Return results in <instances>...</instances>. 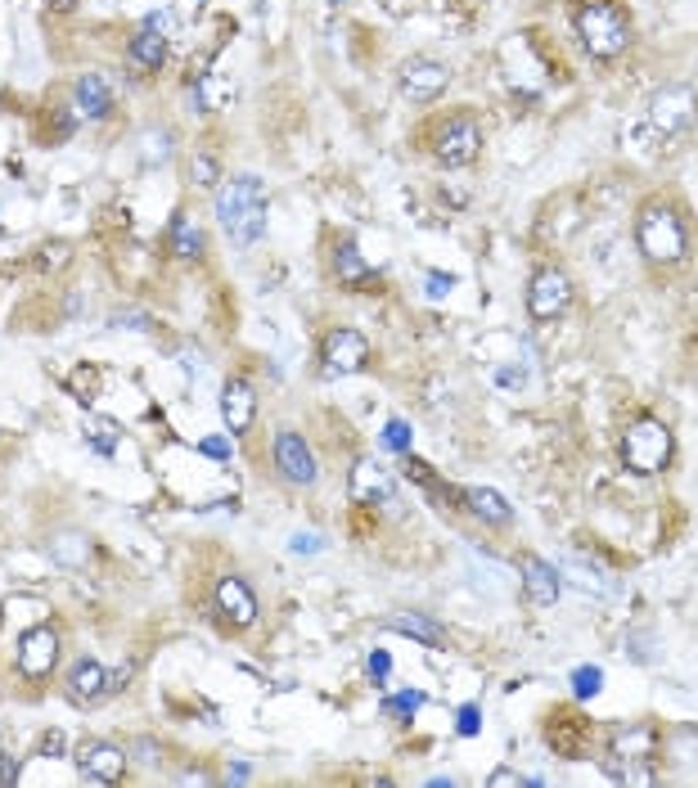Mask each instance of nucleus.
<instances>
[{
  "instance_id": "1",
  "label": "nucleus",
  "mask_w": 698,
  "mask_h": 788,
  "mask_svg": "<svg viewBox=\"0 0 698 788\" xmlns=\"http://www.w3.org/2000/svg\"><path fill=\"white\" fill-rule=\"evenodd\" d=\"M270 189L261 176H230L217 185V226L235 248H253L266 235Z\"/></svg>"
},
{
  "instance_id": "2",
  "label": "nucleus",
  "mask_w": 698,
  "mask_h": 788,
  "mask_svg": "<svg viewBox=\"0 0 698 788\" xmlns=\"http://www.w3.org/2000/svg\"><path fill=\"white\" fill-rule=\"evenodd\" d=\"M636 252L649 267H680L689 257V221L671 199H645L636 208Z\"/></svg>"
},
{
  "instance_id": "3",
  "label": "nucleus",
  "mask_w": 698,
  "mask_h": 788,
  "mask_svg": "<svg viewBox=\"0 0 698 788\" xmlns=\"http://www.w3.org/2000/svg\"><path fill=\"white\" fill-rule=\"evenodd\" d=\"M573 32L586 45V54L599 59V63L626 54V45H632V19H626V10L617 6V0H577Z\"/></svg>"
},
{
  "instance_id": "4",
  "label": "nucleus",
  "mask_w": 698,
  "mask_h": 788,
  "mask_svg": "<svg viewBox=\"0 0 698 788\" xmlns=\"http://www.w3.org/2000/svg\"><path fill=\"white\" fill-rule=\"evenodd\" d=\"M671 455H676V437L654 415H640L632 428L622 433V459H626V469L632 474L654 478V474H663L671 465Z\"/></svg>"
},
{
  "instance_id": "5",
  "label": "nucleus",
  "mask_w": 698,
  "mask_h": 788,
  "mask_svg": "<svg viewBox=\"0 0 698 788\" xmlns=\"http://www.w3.org/2000/svg\"><path fill=\"white\" fill-rule=\"evenodd\" d=\"M429 154L442 163V167H469L478 154H482V126L473 113H446L433 136H429Z\"/></svg>"
},
{
  "instance_id": "6",
  "label": "nucleus",
  "mask_w": 698,
  "mask_h": 788,
  "mask_svg": "<svg viewBox=\"0 0 698 788\" xmlns=\"http://www.w3.org/2000/svg\"><path fill=\"white\" fill-rule=\"evenodd\" d=\"M270 465L289 487H316L320 483V465H316V455H311V446H307V437L298 428H275Z\"/></svg>"
},
{
  "instance_id": "7",
  "label": "nucleus",
  "mask_w": 698,
  "mask_h": 788,
  "mask_svg": "<svg viewBox=\"0 0 698 788\" xmlns=\"http://www.w3.org/2000/svg\"><path fill=\"white\" fill-rule=\"evenodd\" d=\"M397 91L410 104H433L451 91V63L433 59V54H410L397 69Z\"/></svg>"
},
{
  "instance_id": "8",
  "label": "nucleus",
  "mask_w": 698,
  "mask_h": 788,
  "mask_svg": "<svg viewBox=\"0 0 698 788\" xmlns=\"http://www.w3.org/2000/svg\"><path fill=\"white\" fill-rule=\"evenodd\" d=\"M649 122H654L658 136H667V141L694 131V122H698V95H694V86L671 82V86L654 91L649 95Z\"/></svg>"
},
{
  "instance_id": "9",
  "label": "nucleus",
  "mask_w": 698,
  "mask_h": 788,
  "mask_svg": "<svg viewBox=\"0 0 698 788\" xmlns=\"http://www.w3.org/2000/svg\"><path fill=\"white\" fill-rule=\"evenodd\" d=\"M320 361L325 374H361L370 365V343L352 324H329L320 334Z\"/></svg>"
},
{
  "instance_id": "10",
  "label": "nucleus",
  "mask_w": 698,
  "mask_h": 788,
  "mask_svg": "<svg viewBox=\"0 0 698 788\" xmlns=\"http://www.w3.org/2000/svg\"><path fill=\"white\" fill-rule=\"evenodd\" d=\"M126 676H131V667L109 672V667L95 663V659H78L73 672H68V681H63V694L73 698L78 707H95V703H104L109 694H117Z\"/></svg>"
},
{
  "instance_id": "11",
  "label": "nucleus",
  "mask_w": 698,
  "mask_h": 788,
  "mask_svg": "<svg viewBox=\"0 0 698 788\" xmlns=\"http://www.w3.org/2000/svg\"><path fill=\"white\" fill-rule=\"evenodd\" d=\"M573 307V276L558 267H541L527 280V315L532 320H558Z\"/></svg>"
},
{
  "instance_id": "12",
  "label": "nucleus",
  "mask_w": 698,
  "mask_h": 788,
  "mask_svg": "<svg viewBox=\"0 0 698 788\" xmlns=\"http://www.w3.org/2000/svg\"><path fill=\"white\" fill-rule=\"evenodd\" d=\"M213 609L217 618L230 626V631H253L257 618H261V604H257V590L239 577V572H226L213 590Z\"/></svg>"
},
{
  "instance_id": "13",
  "label": "nucleus",
  "mask_w": 698,
  "mask_h": 788,
  "mask_svg": "<svg viewBox=\"0 0 698 788\" xmlns=\"http://www.w3.org/2000/svg\"><path fill=\"white\" fill-rule=\"evenodd\" d=\"M54 663H59V631H54L50 622L28 626V631L19 635V649H14V667H19V676H28V681H45V676L54 672Z\"/></svg>"
},
{
  "instance_id": "14",
  "label": "nucleus",
  "mask_w": 698,
  "mask_h": 788,
  "mask_svg": "<svg viewBox=\"0 0 698 788\" xmlns=\"http://www.w3.org/2000/svg\"><path fill=\"white\" fill-rule=\"evenodd\" d=\"M167 59H172L167 32L140 23V28L126 37V69H131V77H135V73H140V77H158V73L167 69Z\"/></svg>"
},
{
  "instance_id": "15",
  "label": "nucleus",
  "mask_w": 698,
  "mask_h": 788,
  "mask_svg": "<svg viewBox=\"0 0 698 788\" xmlns=\"http://www.w3.org/2000/svg\"><path fill=\"white\" fill-rule=\"evenodd\" d=\"M78 770H82V779L86 784H122V775H126V753L117 748V744H109V739H86L82 748H78Z\"/></svg>"
},
{
  "instance_id": "16",
  "label": "nucleus",
  "mask_w": 698,
  "mask_h": 788,
  "mask_svg": "<svg viewBox=\"0 0 698 788\" xmlns=\"http://www.w3.org/2000/svg\"><path fill=\"white\" fill-rule=\"evenodd\" d=\"M347 491H352V500L357 505H388L392 496H397V483H392V474L379 465V459H357L352 469H347Z\"/></svg>"
},
{
  "instance_id": "17",
  "label": "nucleus",
  "mask_w": 698,
  "mask_h": 788,
  "mask_svg": "<svg viewBox=\"0 0 698 788\" xmlns=\"http://www.w3.org/2000/svg\"><path fill=\"white\" fill-rule=\"evenodd\" d=\"M608 753L617 761H649L658 753V726L654 720H626L608 735Z\"/></svg>"
},
{
  "instance_id": "18",
  "label": "nucleus",
  "mask_w": 698,
  "mask_h": 788,
  "mask_svg": "<svg viewBox=\"0 0 698 788\" xmlns=\"http://www.w3.org/2000/svg\"><path fill=\"white\" fill-rule=\"evenodd\" d=\"M222 419L235 437H244L257 424V387L248 379H226L222 387Z\"/></svg>"
},
{
  "instance_id": "19",
  "label": "nucleus",
  "mask_w": 698,
  "mask_h": 788,
  "mask_svg": "<svg viewBox=\"0 0 698 788\" xmlns=\"http://www.w3.org/2000/svg\"><path fill=\"white\" fill-rule=\"evenodd\" d=\"M519 572H523V590H527V600H532L536 609H554V604H558V590H564V577H558L545 559H523V563H519Z\"/></svg>"
},
{
  "instance_id": "20",
  "label": "nucleus",
  "mask_w": 698,
  "mask_h": 788,
  "mask_svg": "<svg viewBox=\"0 0 698 788\" xmlns=\"http://www.w3.org/2000/svg\"><path fill=\"white\" fill-rule=\"evenodd\" d=\"M73 104H78V113L91 117V122L113 117V86L104 82V73H82L78 86H73Z\"/></svg>"
},
{
  "instance_id": "21",
  "label": "nucleus",
  "mask_w": 698,
  "mask_h": 788,
  "mask_svg": "<svg viewBox=\"0 0 698 788\" xmlns=\"http://www.w3.org/2000/svg\"><path fill=\"white\" fill-rule=\"evenodd\" d=\"M333 276H338V284H347V289H366V284L379 280V271L366 261V252L357 248V239H342V243L333 248Z\"/></svg>"
},
{
  "instance_id": "22",
  "label": "nucleus",
  "mask_w": 698,
  "mask_h": 788,
  "mask_svg": "<svg viewBox=\"0 0 698 788\" xmlns=\"http://www.w3.org/2000/svg\"><path fill=\"white\" fill-rule=\"evenodd\" d=\"M464 509L478 522H486V528H510V522H514V505L501 491H492V487H469L464 491Z\"/></svg>"
},
{
  "instance_id": "23",
  "label": "nucleus",
  "mask_w": 698,
  "mask_h": 788,
  "mask_svg": "<svg viewBox=\"0 0 698 788\" xmlns=\"http://www.w3.org/2000/svg\"><path fill=\"white\" fill-rule=\"evenodd\" d=\"M167 243H172V252H176L181 261H198V257L207 252V235L194 226V217H189L185 208L172 212V221H167Z\"/></svg>"
},
{
  "instance_id": "24",
  "label": "nucleus",
  "mask_w": 698,
  "mask_h": 788,
  "mask_svg": "<svg viewBox=\"0 0 698 788\" xmlns=\"http://www.w3.org/2000/svg\"><path fill=\"white\" fill-rule=\"evenodd\" d=\"M388 631L410 635V640H419V644H433V649L442 644V626H438L433 618H419V613H401V618H392Z\"/></svg>"
},
{
  "instance_id": "25",
  "label": "nucleus",
  "mask_w": 698,
  "mask_h": 788,
  "mask_svg": "<svg viewBox=\"0 0 698 788\" xmlns=\"http://www.w3.org/2000/svg\"><path fill=\"white\" fill-rule=\"evenodd\" d=\"M189 185H198V189H217V185H222V158H217V154H207V149H198V154L189 158Z\"/></svg>"
},
{
  "instance_id": "26",
  "label": "nucleus",
  "mask_w": 698,
  "mask_h": 788,
  "mask_svg": "<svg viewBox=\"0 0 698 788\" xmlns=\"http://www.w3.org/2000/svg\"><path fill=\"white\" fill-rule=\"evenodd\" d=\"M379 442H383V450H392V455H410V424H406V419H388L383 433H379Z\"/></svg>"
},
{
  "instance_id": "27",
  "label": "nucleus",
  "mask_w": 698,
  "mask_h": 788,
  "mask_svg": "<svg viewBox=\"0 0 698 788\" xmlns=\"http://www.w3.org/2000/svg\"><path fill=\"white\" fill-rule=\"evenodd\" d=\"M604 690V667H577L573 672V694L577 698H595Z\"/></svg>"
},
{
  "instance_id": "28",
  "label": "nucleus",
  "mask_w": 698,
  "mask_h": 788,
  "mask_svg": "<svg viewBox=\"0 0 698 788\" xmlns=\"http://www.w3.org/2000/svg\"><path fill=\"white\" fill-rule=\"evenodd\" d=\"M37 757H45V761H63V757H68V735H63L59 726L45 730L41 744H37Z\"/></svg>"
},
{
  "instance_id": "29",
  "label": "nucleus",
  "mask_w": 698,
  "mask_h": 788,
  "mask_svg": "<svg viewBox=\"0 0 698 788\" xmlns=\"http://www.w3.org/2000/svg\"><path fill=\"white\" fill-rule=\"evenodd\" d=\"M527 784H541V779H527V775H519L510 766H496L492 775H486V788H527Z\"/></svg>"
},
{
  "instance_id": "30",
  "label": "nucleus",
  "mask_w": 698,
  "mask_h": 788,
  "mask_svg": "<svg viewBox=\"0 0 698 788\" xmlns=\"http://www.w3.org/2000/svg\"><path fill=\"white\" fill-rule=\"evenodd\" d=\"M455 730H460L464 739H473V735L482 730V707H478V703H464V707L455 712Z\"/></svg>"
},
{
  "instance_id": "31",
  "label": "nucleus",
  "mask_w": 698,
  "mask_h": 788,
  "mask_svg": "<svg viewBox=\"0 0 698 788\" xmlns=\"http://www.w3.org/2000/svg\"><path fill=\"white\" fill-rule=\"evenodd\" d=\"M419 703H424V694H419V690H401V694H392V698H388L383 707H388L392 716H401V720H406V716H410V712H414Z\"/></svg>"
},
{
  "instance_id": "32",
  "label": "nucleus",
  "mask_w": 698,
  "mask_h": 788,
  "mask_svg": "<svg viewBox=\"0 0 698 788\" xmlns=\"http://www.w3.org/2000/svg\"><path fill=\"white\" fill-rule=\"evenodd\" d=\"M366 672H370V681H374V685H383V681L392 676V659H388L383 649H374V653H370V663H366Z\"/></svg>"
},
{
  "instance_id": "33",
  "label": "nucleus",
  "mask_w": 698,
  "mask_h": 788,
  "mask_svg": "<svg viewBox=\"0 0 698 788\" xmlns=\"http://www.w3.org/2000/svg\"><path fill=\"white\" fill-rule=\"evenodd\" d=\"M424 289H429V298H446V293L455 289V276H446V271H424Z\"/></svg>"
},
{
  "instance_id": "34",
  "label": "nucleus",
  "mask_w": 698,
  "mask_h": 788,
  "mask_svg": "<svg viewBox=\"0 0 698 788\" xmlns=\"http://www.w3.org/2000/svg\"><path fill=\"white\" fill-rule=\"evenodd\" d=\"M10 784H19V757L0 748V788H10Z\"/></svg>"
},
{
  "instance_id": "35",
  "label": "nucleus",
  "mask_w": 698,
  "mask_h": 788,
  "mask_svg": "<svg viewBox=\"0 0 698 788\" xmlns=\"http://www.w3.org/2000/svg\"><path fill=\"white\" fill-rule=\"evenodd\" d=\"M289 550H294V554H320V550H325V541H320V537H311V532H298V537L289 541Z\"/></svg>"
},
{
  "instance_id": "36",
  "label": "nucleus",
  "mask_w": 698,
  "mask_h": 788,
  "mask_svg": "<svg viewBox=\"0 0 698 788\" xmlns=\"http://www.w3.org/2000/svg\"><path fill=\"white\" fill-rule=\"evenodd\" d=\"M198 450H203V455H213V459H230V446H226L222 437H203Z\"/></svg>"
},
{
  "instance_id": "37",
  "label": "nucleus",
  "mask_w": 698,
  "mask_h": 788,
  "mask_svg": "<svg viewBox=\"0 0 698 788\" xmlns=\"http://www.w3.org/2000/svg\"><path fill=\"white\" fill-rule=\"evenodd\" d=\"M145 23H150V28H158V32H167V37L176 32V14H172V10H154Z\"/></svg>"
},
{
  "instance_id": "38",
  "label": "nucleus",
  "mask_w": 698,
  "mask_h": 788,
  "mask_svg": "<svg viewBox=\"0 0 698 788\" xmlns=\"http://www.w3.org/2000/svg\"><path fill=\"white\" fill-rule=\"evenodd\" d=\"M45 6H50V14H73L82 0H45Z\"/></svg>"
},
{
  "instance_id": "39",
  "label": "nucleus",
  "mask_w": 698,
  "mask_h": 788,
  "mask_svg": "<svg viewBox=\"0 0 698 788\" xmlns=\"http://www.w3.org/2000/svg\"><path fill=\"white\" fill-rule=\"evenodd\" d=\"M248 775H253V766H248V761H244V766H239V761L230 766V784H239V779H248Z\"/></svg>"
},
{
  "instance_id": "40",
  "label": "nucleus",
  "mask_w": 698,
  "mask_h": 788,
  "mask_svg": "<svg viewBox=\"0 0 698 788\" xmlns=\"http://www.w3.org/2000/svg\"><path fill=\"white\" fill-rule=\"evenodd\" d=\"M329 6H347V0H329Z\"/></svg>"
},
{
  "instance_id": "41",
  "label": "nucleus",
  "mask_w": 698,
  "mask_h": 788,
  "mask_svg": "<svg viewBox=\"0 0 698 788\" xmlns=\"http://www.w3.org/2000/svg\"><path fill=\"white\" fill-rule=\"evenodd\" d=\"M198 6H207V0H198Z\"/></svg>"
}]
</instances>
